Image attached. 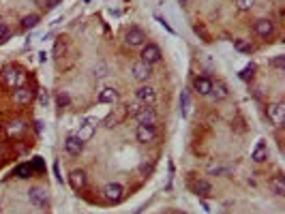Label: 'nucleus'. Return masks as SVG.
I'll use <instances>...</instances> for the list:
<instances>
[{
	"label": "nucleus",
	"instance_id": "obj_1",
	"mask_svg": "<svg viewBox=\"0 0 285 214\" xmlns=\"http://www.w3.org/2000/svg\"><path fill=\"white\" fill-rule=\"evenodd\" d=\"M2 82L4 86L9 88H22L28 84V73L24 69H20V66H7V69H2Z\"/></svg>",
	"mask_w": 285,
	"mask_h": 214
},
{
	"label": "nucleus",
	"instance_id": "obj_2",
	"mask_svg": "<svg viewBox=\"0 0 285 214\" xmlns=\"http://www.w3.org/2000/svg\"><path fill=\"white\" fill-rule=\"evenodd\" d=\"M266 116H268V120H270L275 127H283V122H285V103H281V101L268 103Z\"/></svg>",
	"mask_w": 285,
	"mask_h": 214
},
{
	"label": "nucleus",
	"instance_id": "obj_3",
	"mask_svg": "<svg viewBox=\"0 0 285 214\" xmlns=\"http://www.w3.org/2000/svg\"><path fill=\"white\" fill-rule=\"evenodd\" d=\"M125 43L129 45V47H142V45H146V32H144L142 28L133 26V28H129V30H127Z\"/></svg>",
	"mask_w": 285,
	"mask_h": 214
},
{
	"label": "nucleus",
	"instance_id": "obj_4",
	"mask_svg": "<svg viewBox=\"0 0 285 214\" xmlns=\"http://www.w3.org/2000/svg\"><path fill=\"white\" fill-rule=\"evenodd\" d=\"M142 63H146V64H156L161 60V49H159V45H154V43H148V45H142Z\"/></svg>",
	"mask_w": 285,
	"mask_h": 214
},
{
	"label": "nucleus",
	"instance_id": "obj_5",
	"mask_svg": "<svg viewBox=\"0 0 285 214\" xmlns=\"http://www.w3.org/2000/svg\"><path fill=\"white\" fill-rule=\"evenodd\" d=\"M156 137V125H137L135 128V139L139 144H150Z\"/></svg>",
	"mask_w": 285,
	"mask_h": 214
},
{
	"label": "nucleus",
	"instance_id": "obj_6",
	"mask_svg": "<svg viewBox=\"0 0 285 214\" xmlns=\"http://www.w3.org/2000/svg\"><path fill=\"white\" fill-rule=\"evenodd\" d=\"M13 101L18 105H30L32 101H35V90H32L30 86H22V88H15L13 90Z\"/></svg>",
	"mask_w": 285,
	"mask_h": 214
},
{
	"label": "nucleus",
	"instance_id": "obj_7",
	"mask_svg": "<svg viewBox=\"0 0 285 214\" xmlns=\"http://www.w3.org/2000/svg\"><path fill=\"white\" fill-rule=\"evenodd\" d=\"M28 199L35 206H47L49 204V191L45 187H32L28 191Z\"/></svg>",
	"mask_w": 285,
	"mask_h": 214
},
{
	"label": "nucleus",
	"instance_id": "obj_8",
	"mask_svg": "<svg viewBox=\"0 0 285 214\" xmlns=\"http://www.w3.org/2000/svg\"><path fill=\"white\" fill-rule=\"evenodd\" d=\"M212 82L208 75H197L193 77V90L199 94V97H210V90H212Z\"/></svg>",
	"mask_w": 285,
	"mask_h": 214
},
{
	"label": "nucleus",
	"instance_id": "obj_9",
	"mask_svg": "<svg viewBox=\"0 0 285 214\" xmlns=\"http://www.w3.org/2000/svg\"><path fill=\"white\" fill-rule=\"evenodd\" d=\"M133 118H135L137 125H156V111L153 105H144Z\"/></svg>",
	"mask_w": 285,
	"mask_h": 214
},
{
	"label": "nucleus",
	"instance_id": "obj_10",
	"mask_svg": "<svg viewBox=\"0 0 285 214\" xmlns=\"http://www.w3.org/2000/svg\"><path fill=\"white\" fill-rule=\"evenodd\" d=\"M122 195H125V189H122V184H118V182H110V184H105V189H103V197H105L108 201L116 204V201H120V199H122Z\"/></svg>",
	"mask_w": 285,
	"mask_h": 214
},
{
	"label": "nucleus",
	"instance_id": "obj_11",
	"mask_svg": "<svg viewBox=\"0 0 285 214\" xmlns=\"http://www.w3.org/2000/svg\"><path fill=\"white\" fill-rule=\"evenodd\" d=\"M135 99L139 101L142 105H154L156 101V90L153 86H139L135 90Z\"/></svg>",
	"mask_w": 285,
	"mask_h": 214
},
{
	"label": "nucleus",
	"instance_id": "obj_12",
	"mask_svg": "<svg viewBox=\"0 0 285 214\" xmlns=\"http://www.w3.org/2000/svg\"><path fill=\"white\" fill-rule=\"evenodd\" d=\"M253 30H255V35L262 37V39H270L272 35H275V24H272L270 20H255Z\"/></svg>",
	"mask_w": 285,
	"mask_h": 214
},
{
	"label": "nucleus",
	"instance_id": "obj_13",
	"mask_svg": "<svg viewBox=\"0 0 285 214\" xmlns=\"http://www.w3.org/2000/svg\"><path fill=\"white\" fill-rule=\"evenodd\" d=\"M131 73H133V80H137V82H148V77L153 75V66L146 64V63H135L131 66Z\"/></svg>",
	"mask_w": 285,
	"mask_h": 214
},
{
	"label": "nucleus",
	"instance_id": "obj_14",
	"mask_svg": "<svg viewBox=\"0 0 285 214\" xmlns=\"http://www.w3.org/2000/svg\"><path fill=\"white\" fill-rule=\"evenodd\" d=\"M65 150H66V154L77 156L84 150V142L77 137V135H69V137L65 139Z\"/></svg>",
	"mask_w": 285,
	"mask_h": 214
},
{
	"label": "nucleus",
	"instance_id": "obj_15",
	"mask_svg": "<svg viewBox=\"0 0 285 214\" xmlns=\"http://www.w3.org/2000/svg\"><path fill=\"white\" fill-rule=\"evenodd\" d=\"M4 131H7L9 137H20L22 133L26 131V120H22V118H15V120H11L4 125Z\"/></svg>",
	"mask_w": 285,
	"mask_h": 214
},
{
	"label": "nucleus",
	"instance_id": "obj_16",
	"mask_svg": "<svg viewBox=\"0 0 285 214\" xmlns=\"http://www.w3.org/2000/svg\"><path fill=\"white\" fill-rule=\"evenodd\" d=\"M69 184L73 191H82L86 187V171L84 170H73L69 173Z\"/></svg>",
	"mask_w": 285,
	"mask_h": 214
},
{
	"label": "nucleus",
	"instance_id": "obj_17",
	"mask_svg": "<svg viewBox=\"0 0 285 214\" xmlns=\"http://www.w3.org/2000/svg\"><path fill=\"white\" fill-rule=\"evenodd\" d=\"M94 127H97V122H94V120H84L82 125H80V128H77V133H75V135L82 139L84 144H86L88 139H90L92 135H94Z\"/></svg>",
	"mask_w": 285,
	"mask_h": 214
},
{
	"label": "nucleus",
	"instance_id": "obj_18",
	"mask_svg": "<svg viewBox=\"0 0 285 214\" xmlns=\"http://www.w3.org/2000/svg\"><path fill=\"white\" fill-rule=\"evenodd\" d=\"M191 189H193V193L197 195V197H208L212 193L210 182H208V180H202V178H195L193 182H191Z\"/></svg>",
	"mask_w": 285,
	"mask_h": 214
},
{
	"label": "nucleus",
	"instance_id": "obj_19",
	"mask_svg": "<svg viewBox=\"0 0 285 214\" xmlns=\"http://www.w3.org/2000/svg\"><path fill=\"white\" fill-rule=\"evenodd\" d=\"M268 189H270L275 195L283 197V195H285V178L281 176V173H277V176H272L270 180H268Z\"/></svg>",
	"mask_w": 285,
	"mask_h": 214
},
{
	"label": "nucleus",
	"instance_id": "obj_20",
	"mask_svg": "<svg viewBox=\"0 0 285 214\" xmlns=\"http://www.w3.org/2000/svg\"><path fill=\"white\" fill-rule=\"evenodd\" d=\"M118 90L116 88H111V86H108V88H103V90H99V103H116L118 101Z\"/></svg>",
	"mask_w": 285,
	"mask_h": 214
},
{
	"label": "nucleus",
	"instance_id": "obj_21",
	"mask_svg": "<svg viewBox=\"0 0 285 214\" xmlns=\"http://www.w3.org/2000/svg\"><path fill=\"white\" fill-rule=\"evenodd\" d=\"M210 97L215 99V101H223V99H227V97H230V90H227V86H225V84H223V82H217V84H212Z\"/></svg>",
	"mask_w": 285,
	"mask_h": 214
},
{
	"label": "nucleus",
	"instance_id": "obj_22",
	"mask_svg": "<svg viewBox=\"0 0 285 214\" xmlns=\"http://www.w3.org/2000/svg\"><path fill=\"white\" fill-rule=\"evenodd\" d=\"M251 159H253L255 163H264V161L268 159V148H266L264 142H258V144H255L253 152H251Z\"/></svg>",
	"mask_w": 285,
	"mask_h": 214
},
{
	"label": "nucleus",
	"instance_id": "obj_23",
	"mask_svg": "<svg viewBox=\"0 0 285 214\" xmlns=\"http://www.w3.org/2000/svg\"><path fill=\"white\" fill-rule=\"evenodd\" d=\"M125 116H127V111H125V109H122L120 114H110V116L103 120V125L108 127V128H111V127H116V125H118V122H120Z\"/></svg>",
	"mask_w": 285,
	"mask_h": 214
},
{
	"label": "nucleus",
	"instance_id": "obj_24",
	"mask_svg": "<svg viewBox=\"0 0 285 214\" xmlns=\"http://www.w3.org/2000/svg\"><path fill=\"white\" fill-rule=\"evenodd\" d=\"M39 20H41V18H39V15H35V13L26 15V18H22V28H26V30H32V28L39 24Z\"/></svg>",
	"mask_w": 285,
	"mask_h": 214
},
{
	"label": "nucleus",
	"instance_id": "obj_25",
	"mask_svg": "<svg viewBox=\"0 0 285 214\" xmlns=\"http://www.w3.org/2000/svg\"><path fill=\"white\" fill-rule=\"evenodd\" d=\"M139 109H142V103H139L137 99H133V101H129V103L125 105V111H127V116H135Z\"/></svg>",
	"mask_w": 285,
	"mask_h": 214
},
{
	"label": "nucleus",
	"instance_id": "obj_26",
	"mask_svg": "<svg viewBox=\"0 0 285 214\" xmlns=\"http://www.w3.org/2000/svg\"><path fill=\"white\" fill-rule=\"evenodd\" d=\"M189 105H191V101H189V92L187 90H182V94H180V111H182V116H189Z\"/></svg>",
	"mask_w": 285,
	"mask_h": 214
},
{
	"label": "nucleus",
	"instance_id": "obj_27",
	"mask_svg": "<svg viewBox=\"0 0 285 214\" xmlns=\"http://www.w3.org/2000/svg\"><path fill=\"white\" fill-rule=\"evenodd\" d=\"M234 47H236L238 52H244V54H251V52H253V45L244 43L242 39H234Z\"/></svg>",
	"mask_w": 285,
	"mask_h": 214
},
{
	"label": "nucleus",
	"instance_id": "obj_28",
	"mask_svg": "<svg viewBox=\"0 0 285 214\" xmlns=\"http://www.w3.org/2000/svg\"><path fill=\"white\" fill-rule=\"evenodd\" d=\"M253 75H255V64H253V63L247 64L242 71H240V80H244V82H247V80H253Z\"/></svg>",
	"mask_w": 285,
	"mask_h": 214
},
{
	"label": "nucleus",
	"instance_id": "obj_29",
	"mask_svg": "<svg viewBox=\"0 0 285 214\" xmlns=\"http://www.w3.org/2000/svg\"><path fill=\"white\" fill-rule=\"evenodd\" d=\"M65 49H66V41L60 37L58 41H56V45H54V56H56V58H60V56L65 54Z\"/></svg>",
	"mask_w": 285,
	"mask_h": 214
},
{
	"label": "nucleus",
	"instance_id": "obj_30",
	"mask_svg": "<svg viewBox=\"0 0 285 214\" xmlns=\"http://www.w3.org/2000/svg\"><path fill=\"white\" fill-rule=\"evenodd\" d=\"M15 176H18V178H30L32 176L30 165H20L18 170H15Z\"/></svg>",
	"mask_w": 285,
	"mask_h": 214
},
{
	"label": "nucleus",
	"instance_id": "obj_31",
	"mask_svg": "<svg viewBox=\"0 0 285 214\" xmlns=\"http://www.w3.org/2000/svg\"><path fill=\"white\" fill-rule=\"evenodd\" d=\"M236 7L240 11H251L255 7V0H236Z\"/></svg>",
	"mask_w": 285,
	"mask_h": 214
},
{
	"label": "nucleus",
	"instance_id": "obj_32",
	"mask_svg": "<svg viewBox=\"0 0 285 214\" xmlns=\"http://www.w3.org/2000/svg\"><path fill=\"white\" fill-rule=\"evenodd\" d=\"M9 39H11V30H9V26H7V24H0V45L7 43Z\"/></svg>",
	"mask_w": 285,
	"mask_h": 214
},
{
	"label": "nucleus",
	"instance_id": "obj_33",
	"mask_svg": "<svg viewBox=\"0 0 285 214\" xmlns=\"http://www.w3.org/2000/svg\"><path fill=\"white\" fill-rule=\"evenodd\" d=\"M108 66H105V63H99V66H94V77H97V80H101V77H105L108 75Z\"/></svg>",
	"mask_w": 285,
	"mask_h": 214
},
{
	"label": "nucleus",
	"instance_id": "obj_34",
	"mask_svg": "<svg viewBox=\"0 0 285 214\" xmlns=\"http://www.w3.org/2000/svg\"><path fill=\"white\" fill-rule=\"evenodd\" d=\"M35 4H37V7H41V9H45V11H49V9H54L52 0H35Z\"/></svg>",
	"mask_w": 285,
	"mask_h": 214
},
{
	"label": "nucleus",
	"instance_id": "obj_35",
	"mask_svg": "<svg viewBox=\"0 0 285 214\" xmlns=\"http://www.w3.org/2000/svg\"><path fill=\"white\" fill-rule=\"evenodd\" d=\"M210 173H223V176H227V173H230V170H227V167H221V165H212L210 167Z\"/></svg>",
	"mask_w": 285,
	"mask_h": 214
},
{
	"label": "nucleus",
	"instance_id": "obj_36",
	"mask_svg": "<svg viewBox=\"0 0 285 214\" xmlns=\"http://www.w3.org/2000/svg\"><path fill=\"white\" fill-rule=\"evenodd\" d=\"M156 21H159V24H161V26H163V28H165V30H167V32H172V35H174V28H172L170 24H167V21H165L163 18H156Z\"/></svg>",
	"mask_w": 285,
	"mask_h": 214
},
{
	"label": "nucleus",
	"instance_id": "obj_37",
	"mask_svg": "<svg viewBox=\"0 0 285 214\" xmlns=\"http://www.w3.org/2000/svg\"><path fill=\"white\" fill-rule=\"evenodd\" d=\"M66 103H69V97H66V94H58V105L65 107Z\"/></svg>",
	"mask_w": 285,
	"mask_h": 214
},
{
	"label": "nucleus",
	"instance_id": "obj_38",
	"mask_svg": "<svg viewBox=\"0 0 285 214\" xmlns=\"http://www.w3.org/2000/svg\"><path fill=\"white\" fill-rule=\"evenodd\" d=\"M283 63H285V60H283V56H279V58H275V60H272V64H275V66H279V69H281V66H283Z\"/></svg>",
	"mask_w": 285,
	"mask_h": 214
},
{
	"label": "nucleus",
	"instance_id": "obj_39",
	"mask_svg": "<svg viewBox=\"0 0 285 214\" xmlns=\"http://www.w3.org/2000/svg\"><path fill=\"white\" fill-rule=\"evenodd\" d=\"M54 171H56V178H58V182H63V176H60V171H58V163H54Z\"/></svg>",
	"mask_w": 285,
	"mask_h": 214
},
{
	"label": "nucleus",
	"instance_id": "obj_40",
	"mask_svg": "<svg viewBox=\"0 0 285 214\" xmlns=\"http://www.w3.org/2000/svg\"><path fill=\"white\" fill-rule=\"evenodd\" d=\"M47 103V92H41V105Z\"/></svg>",
	"mask_w": 285,
	"mask_h": 214
},
{
	"label": "nucleus",
	"instance_id": "obj_41",
	"mask_svg": "<svg viewBox=\"0 0 285 214\" xmlns=\"http://www.w3.org/2000/svg\"><path fill=\"white\" fill-rule=\"evenodd\" d=\"M39 60H41V63H45V60H47V54L41 52V54H39Z\"/></svg>",
	"mask_w": 285,
	"mask_h": 214
},
{
	"label": "nucleus",
	"instance_id": "obj_42",
	"mask_svg": "<svg viewBox=\"0 0 285 214\" xmlns=\"http://www.w3.org/2000/svg\"><path fill=\"white\" fill-rule=\"evenodd\" d=\"M178 2H180V4H189V0H178Z\"/></svg>",
	"mask_w": 285,
	"mask_h": 214
},
{
	"label": "nucleus",
	"instance_id": "obj_43",
	"mask_svg": "<svg viewBox=\"0 0 285 214\" xmlns=\"http://www.w3.org/2000/svg\"><path fill=\"white\" fill-rule=\"evenodd\" d=\"M60 2V0H52V4H54V7H56V4H58Z\"/></svg>",
	"mask_w": 285,
	"mask_h": 214
},
{
	"label": "nucleus",
	"instance_id": "obj_44",
	"mask_svg": "<svg viewBox=\"0 0 285 214\" xmlns=\"http://www.w3.org/2000/svg\"><path fill=\"white\" fill-rule=\"evenodd\" d=\"M178 214H184V212H178Z\"/></svg>",
	"mask_w": 285,
	"mask_h": 214
},
{
	"label": "nucleus",
	"instance_id": "obj_45",
	"mask_svg": "<svg viewBox=\"0 0 285 214\" xmlns=\"http://www.w3.org/2000/svg\"><path fill=\"white\" fill-rule=\"evenodd\" d=\"M0 125H2V122H0Z\"/></svg>",
	"mask_w": 285,
	"mask_h": 214
}]
</instances>
